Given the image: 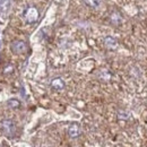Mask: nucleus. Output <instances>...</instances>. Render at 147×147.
Listing matches in <instances>:
<instances>
[{
  "mask_svg": "<svg viewBox=\"0 0 147 147\" xmlns=\"http://www.w3.org/2000/svg\"><path fill=\"white\" fill-rule=\"evenodd\" d=\"M14 70V67L11 66V65H9V66H7L5 69H3V73H10V71H13Z\"/></svg>",
  "mask_w": 147,
  "mask_h": 147,
  "instance_id": "obj_11",
  "label": "nucleus"
},
{
  "mask_svg": "<svg viewBox=\"0 0 147 147\" xmlns=\"http://www.w3.org/2000/svg\"><path fill=\"white\" fill-rule=\"evenodd\" d=\"M84 1H85V3H86L87 6H90V7H92V8L98 7L100 3H101V0H84Z\"/></svg>",
  "mask_w": 147,
  "mask_h": 147,
  "instance_id": "obj_10",
  "label": "nucleus"
},
{
  "mask_svg": "<svg viewBox=\"0 0 147 147\" xmlns=\"http://www.w3.org/2000/svg\"><path fill=\"white\" fill-rule=\"evenodd\" d=\"M10 48H11V51H13L14 53H16V55H22V53H24V52L27 50L26 43H25L24 41H20V40L14 41V42L11 43Z\"/></svg>",
  "mask_w": 147,
  "mask_h": 147,
  "instance_id": "obj_3",
  "label": "nucleus"
},
{
  "mask_svg": "<svg viewBox=\"0 0 147 147\" xmlns=\"http://www.w3.org/2000/svg\"><path fill=\"white\" fill-rule=\"evenodd\" d=\"M0 128L2 130L3 135L8 138H13L15 136V132H16V125L13 120H9V119H5L1 121L0 123Z\"/></svg>",
  "mask_w": 147,
  "mask_h": 147,
  "instance_id": "obj_1",
  "label": "nucleus"
},
{
  "mask_svg": "<svg viewBox=\"0 0 147 147\" xmlns=\"http://www.w3.org/2000/svg\"><path fill=\"white\" fill-rule=\"evenodd\" d=\"M11 0H0V13H6L10 9Z\"/></svg>",
  "mask_w": 147,
  "mask_h": 147,
  "instance_id": "obj_8",
  "label": "nucleus"
},
{
  "mask_svg": "<svg viewBox=\"0 0 147 147\" xmlns=\"http://www.w3.org/2000/svg\"><path fill=\"white\" fill-rule=\"evenodd\" d=\"M23 16H24V19L28 24H33L38 19V10L35 7H28V8L25 9Z\"/></svg>",
  "mask_w": 147,
  "mask_h": 147,
  "instance_id": "obj_2",
  "label": "nucleus"
},
{
  "mask_svg": "<svg viewBox=\"0 0 147 147\" xmlns=\"http://www.w3.org/2000/svg\"><path fill=\"white\" fill-rule=\"evenodd\" d=\"M110 19H111V23H112V24H114V25H120V24H121V22H122V17H121V15H120L119 13H117V11H114V13H112V14H111Z\"/></svg>",
  "mask_w": 147,
  "mask_h": 147,
  "instance_id": "obj_7",
  "label": "nucleus"
},
{
  "mask_svg": "<svg viewBox=\"0 0 147 147\" xmlns=\"http://www.w3.org/2000/svg\"><path fill=\"white\" fill-rule=\"evenodd\" d=\"M104 45L109 50H115L118 47V41L112 36H107L104 38Z\"/></svg>",
  "mask_w": 147,
  "mask_h": 147,
  "instance_id": "obj_4",
  "label": "nucleus"
},
{
  "mask_svg": "<svg viewBox=\"0 0 147 147\" xmlns=\"http://www.w3.org/2000/svg\"><path fill=\"white\" fill-rule=\"evenodd\" d=\"M65 86H66V84H65L63 79H61L59 77L52 79V82H51V87L55 91H62L65 88Z\"/></svg>",
  "mask_w": 147,
  "mask_h": 147,
  "instance_id": "obj_5",
  "label": "nucleus"
},
{
  "mask_svg": "<svg viewBox=\"0 0 147 147\" xmlns=\"http://www.w3.org/2000/svg\"><path fill=\"white\" fill-rule=\"evenodd\" d=\"M7 105L9 108H11V109H17V108L20 107V102L16 98H10V100L7 101Z\"/></svg>",
  "mask_w": 147,
  "mask_h": 147,
  "instance_id": "obj_9",
  "label": "nucleus"
},
{
  "mask_svg": "<svg viewBox=\"0 0 147 147\" xmlns=\"http://www.w3.org/2000/svg\"><path fill=\"white\" fill-rule=\"evenodd\" d=\"M68 135L71 138H77L80 135V127L77 123H71L68 128Z\"/></svg>",
  "mask_w": 147,
  "mask_h": 147,
  "instance_id": "obj_6",
  "label": "nucleus"
}]
</instances>
